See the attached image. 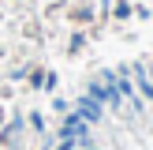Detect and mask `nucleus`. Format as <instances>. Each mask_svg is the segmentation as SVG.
I'll return each instance as SVG.
<instances>
[{"label": "nucleus", "instance_id": "obj_1", "mask_svg": "<svg viewBox=\"0 0 153 150\" xmlns=\"http://www.w3.org/2000/svg\"><path fill=\"white\" fill-rule=\"evenodd\" d=\"M64 135H71V139H90V124L79 116V112H67V120H64Z\"/></svg>", "mask_w": 153, "mask_h": 150}, {"label": "nucleus", "instance_id": "obj_2", "mask_svg": "<svg viewBox=\"0 0 153 150\" xmlns=\"http://www.w3.org/2000/svg\"><path fill=\"white\" fill-rule=\"evenodd\" d=\"M79 116L86 120V124H94V120H101V101L86 94V98H82V101H79Z\"/></svg>", "mask_w": 153, "mask_h": 150}, {"label": "nucleus", "instance_id": "obj_3", "mask_svg": "<svg viewBox=\"0 0 153 150\" xmlns=\"http://www.w3.org/2000/svg\"><path fill=\"white\" fill-rule=\"evenodd\" d=\"M134 75H138V86H142V94H146V98H153V68H138V71H134Z\"/></svg>", "mask_w": 153, "mask_h": 150}]
</instances>
